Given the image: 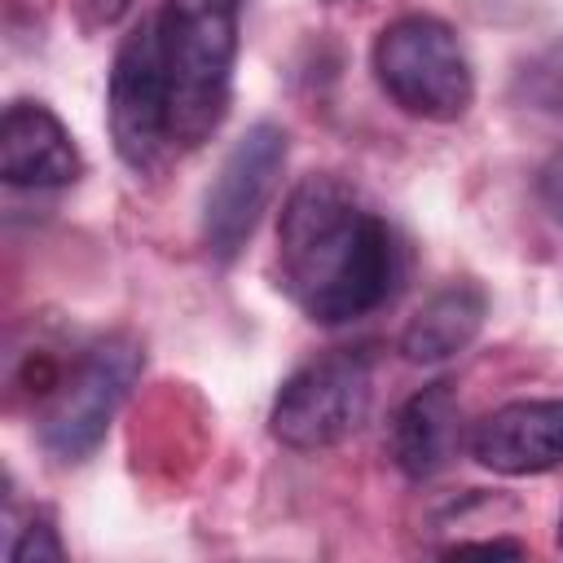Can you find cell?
<instances>
[{
	"label": "cell",
	"instance_id": "30bf717a",
	"mask_svg": "<svg viewBox=\"0 0 563 563\" xmlns=\"http://www.w3.org/2000/svg\"><path fill=\"white\" fill-rule=\"evenodd\" d=\"M457 449V396L449 383L413 391L391 418V462L409 479H431Z\"/></svg>",
	"mask_w": 563,
	"mask_h": 563
},
{
	"label": "cell",
	"instance_id": "5bb4252c",
	"mask_svg": "<svg viewBox=\"0 0 563 563\" xmlns=\"http://www.w3.org/2000/svg\"><path fill=\"white\" fill-rule=\"evenodd\" d=\"M537 198H541L545 216L554 224H563V145L541 163V172H537Z\"/></svg>",
	"mask_w": 563,
	"mask_h": 563
},
{
	"label": "cell",
	"instance_id": "277c9868",
	"mask_svg": "<svg viewBox=\"0 0 563 563\" xmlns=\"http://www.w3.org/2000/svg\"><path fill=\"white\" fill-rule=\"evenodd\" d=\"M374 400V365L365 352H330L295 369L268 413L273 435L286 449L317 453L361 431Z\"/></svg>",
	"mask_w": 563,
	"mask_h": 563
},
{
	"label": "cell",
	"instance_id": "ba28073f",
	"mask_svg": "<svg viewBox=\"0 0 563 563\" xmlns=\"http://www.w3.org/2000/svg\"><path fill=\"white\" fill-rule=\"evenodd\" d=\"M471 457L493 475L563 466V400H510L493 409L471 435Z\"/></svg>",
	"mask_w": 563,
	"mask_h": 563
},
{
	"label": "cell",
	"instance_id": "9c48e42d",
	"mask_svg": "<svg viewBox=\"0 0 563 563\" xmlns=\"http://www.w3.org/2000/svg\"><path fill=\"white\" fill-rule=\"evenodd\" d=\"M84 163L62 119L40 101H13L0 119V176L13 189H62Z\"/></svg>",
	"mask_w": 563,
	"mask_h": 563
},
{
	"label": "cell",
	"instance_id": "8fae6325",
	"mask_svg": "<svg viewBox=\"0 0 563 563\" xmlns=\"http://www.w3.org/2000/svg\"><path fill=\"white\" fill-rule=\"evenodd\" d=\"M488 299L475 282H449L440 286L400 330V356L413 365H440L475 343L484 330Z\"/></svg>",
	"mask_w": 563,
	"mask_h": 563
},
{
	"label": "cell",
	"instance_id": "2e32d148",
	"mask_svg": "<svg viewBox=\"0 0 563 563\" xmlns=\"http://www.w3.org/2000/svg\"><path fill=\"white\" fill-rule=\"evenodd\" d=\"M453 554H523L519 541H462Z\"/></svg>",
	"mask_w": 563,
	"mask_h": 563
},
{
	"label": "cell",
	"instance_id": "e0dca14e",
	"mask_svg": "<svg viewBox=\"0 0 563 563\" xmlns=\"http://www.w3.org/2000/svg\"><path fill=\"white\" fill-rule=\"evenodd\" d=\"M559 541H563V528H559Z\"/></svg>",
	"mask_w": 563,
	"mask_h": 563
},
{
	"label": "cell",
	"instance_id": "4fadbf2b",
	"mask_svg": "<svg viewBox=\"0 0 563 563\" xmlns=\"http://www.w3.org/2000/svg\"><path fill=\"white\" fill-rule=\"evenodd\" d=\"M9 559L13 563H62L66 559V545L57 541V528L48 519H31L22 528V537L9 545Z\"/></svg>",
	"mask_w": 563,
	"mask_h": 563
},
{
	"label": "cell",
	"instance_id": "8992f818",
	"mask_svg": "<svg viewBox=\"0 0 563 563\" xmlns=\"http://www.w3.org/2000/svg\"><path fill=\"white\" fill-rule=\"evenodd\" d=\"M141 365H145V356H141V343L136 339H128V334L101 339L79 361V369L70 374V383H62L53 409L40 422V444L53 457H62V462L88 457L106 440L110 418L128 400Z\"/></svg>",
	"mask_w": 563,
	"mask_h": 563
},
{
	"label": "cell",
	"instance_id": "7a4b0ae2",
	"mask_svg": "<svg viewBox=\"0 0 563 563\" xmlns=\"http://www.w3.org/2000/svg\"><path fill=\"white\" fill-rule=\"evenodd\" d=\"M242 0H167L158 13V40L172 92V141L202 145L233 92Z\"/></svg>",
	"mask_w": 563,
	"mask_h": 563
},
{
	"label": "cell",
	"instance_id": "5b68a950",
	"mask_svg": "<svg viewBox=\"0 0 563 563\" xmlns=\"http://www.w3.org/2000/svg\"><path fill=\"white\" fill-rule=\"evenodd\" d=\"M110 141L114 154L132 172H150L172 141V92H167V62L158 40V18L132 26L110 66Z\"/></svg>",
	"mask_w": 563,
	"mask_h": 563
},
{
	"label": "cell",
	"instance_id": "6da1fadb",
	"mask_svg": "<svg viewBox=\"0 0 563 563\" xmlns=\"http://www.w3.org/2000/svg\"><path fill=\"white\" fill-rule=\"evenodd\" d=\"M286 295L317 325L374 312L396 286L391 229L334 176H303L277 220Z\"/></svg>",
	"mask_w": 563,
	"mask_h": 563
},
{
	"label": "cell",
	"instance_id": "9a60e30c",
	"mask_svg": "<svg viewBox=\"0 0 563 563\" xmlns=\"http://www.w3.org/2000/svg\"><path fill=\"white\" fill-rule=\"evenodd\" d=\"M79 4H84L88 22H92V26H101V22H114L132 0H79Z\"/></svg>",
	"mask_w": 563,
	"mask_h": 563
},
{
	"label": "cell",
	"instance_id": "3957f363",
	"mask_svg": "<svg viewBox=\"0 0 563 563\" xmlns=\"http://www.w3.org/2000/svg\"><path fill=\"white\" fill-rule=\"evenodd\" d=\"M374 79L387 101L427 123H453L475 97L462 40L431 13H405L374 40Z\"/></svg>",
	"mask_w": 563,
	"mask_h": 563
},
{
	"label": "cell",
	"instance_id": "7c38bea8",
	"mask_svg": "<svg viewBox=\"0 0 563 563\" xmlns=\"http://www.w3.org/2000/svg\"><path fill=\"white\" fill-rule=\"evenodd\" d=\"M515 92L532 106V110H563V40H554L550 48H541L537 57L523 62Z\"/></svg>",
	"mask_w": 563,
	"mask_h": 563
},
{
	"label": "cell",
	"instance_id": "52a82bcc",
	"mask_svg": "<svg viewBox=\"0 0 563 563\" xmlns=\"http://www.w3.org/2000/svg\"><path fill=\"white\" fill-rule=\"evenodd\" d=\"M282 167H286V132L277 123H251L233 141L202 198V242L216 260H233L251 242L260 216L277 194Z\"/></svg>",
	"mask_w": 563,
	"mask_h": 563
}]
</instances>
